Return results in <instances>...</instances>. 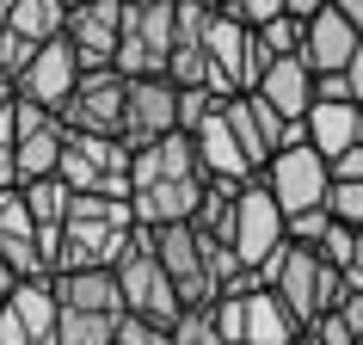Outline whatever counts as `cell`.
<instances>
[{
	"label": "cell",
	"instance_id": "obj_1",
	"mask_svg": "<svg viewBox=\"0 0 363 345\" xmlns=\"http://www.w3.org/2000/svg\"><path fill=\"white\" fill-rule=\"evenodd\" d=\"M135 234H142L135 204H123V197H74V210L62 222V271H117L123 253L135 247Z\"/></svg>",
	"mask_w": 363,
	"mask_h": 345
},
{
	"label": "cell",
	"instance_id": "obj_2",
	"mask_svg": "<svg viewBox=\"0 0 363 345\" xmlns=\"http://www.w3.org/2000/svg\"><path fill=\"white\" fill-rule=\"evenodd\" d=\"M259 278H265V290L289 308V314H296V327H302V333L320 321V314H333V308L345 302V290H351V278H345V271H333L314 247H296V241H289V247L277 253Z\"/></svg>",
	"mask_w": 363,
	"mask_h": 345
},
{
	"label": "cell",
	"instance_id": "obj_3",
	"mask_svg": "<svg viewBox=\"0 0 363 345\" xmlns=\"http://www.w3.org/2000/svg\"><path fill=\"white\" fill-rule=\"evenodd\" d=\"M172 50H179V0H123L117 75L123 80H167Z\"/></svg>",
	"mask_w": 363,
	"mask_h": 345
},
{
	"label": "cell",
	"instance_id": "obj_4",
	"mask_svg": "<svg viewBox=\"0 0 363 345\" xmlns=\"http://www.w3.org/2000/svg\"><path fill=\"white\" fill-rule=\"evenodd\" d=\"M117 284H123V308L130 314H142V321L154 327H179V314H185V296H179V284L167 278V265L154 259V247L135 234V247L123 253V265H117Z\"/></svg>",
	"mask_w": 363,
	"mask_h": 345
},
{
	"label": "cell",
	"instance_id": "obj_5",
	"mask_svg": "<svg viewBox=\"0 0 363 345\" xmlns=\"http://www.w3.org/2000/svg\"><path fill=\"white\" fill-rule=\"evenodd\" d=\"M284 247H289V216H284V204L271 197L265 179H252L247 192H240V229H234V253H240V265H247V271H265Z\"/></svg>",
	"mask_w": 363,
	"mask_h": 345
},
{
	"label": "cell",
	"instance_id": "obj_6",
	"mask_svg": "<svg viewBox=\"0 0 363 345\" xmlns=\"http://www.w3.org/2000/svg\"><path fill=\"white\" fill-rule=\"evenodd\" d=\"M265 185H271V197L284 204V216L296 222V216H308V210H326V197H333V167H326V154H314V148H284L271 160Z\"/></svg>",
	"mask_w": 363,
	"mask_h": 345
},
{
	"label": "cell",
	"instance_id": "obj_7",
	"mask_svg": "<svg viewBox=\"0 0 363 345\" xmlns=\"http://www.w3.org/2000/svg\"><path fill=\"white\" fill-rule=\"evenodd\" d=\"M123 117H130V80L111 68V75H86L80 80V93L68 99L62 124L74 136H111V142H123Z\"/></svg>",
	"mask_w": 363,
	"mask_h": 345
},
{
	"label": "cell",
	"instance_id": "obj_8",
	"mask_svg": "<svg viewBox=\"0 0 363 345\" xmlns=\"http://www.w3.org/2000/svg\"><path fill=\"white\" fill-rule=\"evenodd\" d=\"M68 43L80 50L86 75H111L123 50V0H74L68 6Z\"/></svg>",
	"mask_w": 363,
	"mask_h": 345
},
{
	"label": "cell",
	"instance_id": "obj_9",
	"mask_svg": "<svg viewBox=\"0 0 363 345\" xmlns=\"http://www.w3.org/2000/svg\"><path fill=\"white\" fill-rule=\"evenodd\" d=\"M80 80H86V62H80V50L68 38H56V43H43L38 50V62H31V75L19 80V99L25 105H43V111H68V99L80 93Z\"/></svg>",
	"mask_w": 363,
	"mask_h": 345
},
{
	"label": "cell",
	"instance_id": "obj_10",
	"mask_svg": "<svg viewBox=\"0 0 363 345\" xmlns=\"http://www.w3.org/2000/svg\"><path fill=\"white\" fill-rule=\"evenodd\" d=\"M179 136V87L172 80H130V117H123V142L135 154Z\"/></svg>",
	"mask_w": 363,
	"mask_h": 345
},
{
	"label": "cell",
	"instance_id": "obj_11",
	"mask_svg": "<svg viewBox=\"0 0 363 345\" xmlns=\"http://www.w3.org/2000/svg\"><path fill=\"white\" fill-rule=\"evenodd\" d=\"M363 38L351 31V19L339 13V0H326L320 13H314V25H308V43H302V62L314 68V75H345L351 62H357Z\"/></svg>",
	"mask_w": 363,
	"mask_h": 345
},
{
	"label": "cell",
	"instance_id": "obj_12",
	"mask_svg": "<svg viewBox=\"0 0 363 345\" xmlns=\"http://www.w3.org/2000/svg\"><path fill=\"white\" fill-rule=\"evenodd\" d=\"M185 179H210L191 136H167V142H154V148L135 154V192H154V185H185Z\"/></svg>",
	"mask_w": 363,
	"mask_h": 345
},
{
	"label": "cell",
	"instance_id": "obj_13",
	"mask_svg": "<svg viewBox=\"0 0 363 345\" xmlns=\"http://www.w3.org/2000/svg\"><path fill=\"white\" fill-rule=\"evenodd\" d=\"M50 284H56V302L74 308V314H105V321H123V314H130L117 271H62Z\"/></svg>",
	"mask_w": 363,
	"mask_h": 345
},
{
	"label": "cell",
	"instance_id": "obj_14",
	"mask_svg": "<svg viewBox=\"0 0 363 345\" xmlns=\"http://www.w3.org/2000/svg\"><path fill=\"white\" fill-rule=\"evenodd\" d=\"M357 105H314L308 111V148L326 154V167L333 160H345V154L357 148Z\"/></svg>",
	"mask_w": 363,
	"mask_h": 345
},
{
	"label": "cell",
	"instance_id": "obj_15",
	"mask_svg": "<svg viewBox=\"0 0 363 345\" xmlns=\"http://www.w3.org/2000/svg\"><path fill=\"white\" fill-rule=\"evenodd\" d=\"M247 345H302V327L271 290H252L247 296Z\"/></svg>",
	"mask_w": 363,
	"mask_h": 345
},
{
	"label": "cell",
	"instance_id": "obj_16",
	"mask_svg": "<svg viewBox=\"0 0 363 345\" xmlns=\"http://www.w3.org/2000/svg\"><path fill=\"white\" fill-rule=\"evenodd\" d=\"M68 6L74 0H13V31L43 50V43L68 38Z\"/></svg>",
	"mask_w": 363,
	"mask_h": 345
},
{
	"label": "cell",
	"instance_id": "obj_17",
	"mask_svg": "<svg viewBox=\"0 0 363 345\" xmlns=\"http://www.w3.org/2000/svg\"><path fill=\"white\" fill-rule=\"evenodd\" d=\"M222 117H228V130H234V142H240V154L252 160V172L265 179L271 160H277V148H271L265 130H259V117H252V99H228V111H222Z\"/></svg>",
	"mask_w": 363,
	"mask_h": 345
},
{
	"label": "cell",
	"instance_id": "obj_18",
	"mask_svg": "<svg viewBox=\"0 0 363 345\" xmlns=\"http://www.w3.org/2000/svg\"><path fill=\"white\" fill-rule=\"evenodd\" d=\"M25 204H31V216H38V229H62L68 222V210H74V192L62 185V179H38V185H19Z\"/></svg>",
	"mask_w": 363,
	"mask_h": 345
},
{
	"label": "cell",
	"instance_id": "obj_19",
	"mask_svg": "<svg viewBox=\"0 0 363 345\" xmlns=\"http://www.w3.org/2000/svg\"><path fill=\"white\" fill-rule=\"evenodd\" d=\"M13 241H38V216L25 192H0V247H13Z\"/></svg>",
	"mask_w": 363,
	"mask_h": 345
},
{
	"label": "cell",
	"instance_id": "obj_20",
	"mask_svg": "<svg viewBox=\"0 0 363 345\" xmlns=\"http://www.w3.org/2000/svg\"><path fill=\"white\" fill-rule=\"evenodd\" d=\"M222 13L234 25H247V31H265V25H277L289 13V0H222Z\"/></svg>",
	"mask_w": 363,
	"mask_h": 345
},
{
	"label": "cell",
	"instance_id": "obj_21",
	"mask_svg": "<svg viewBox=\"0 0 363 345\" xmlns=\"http://www.w3.org/2000/svg\"><path fill=\"white\" fill-rule=\"evenodd\" d=\"M172 345H228V339H222V327H216L210 308H185L179 327H172Z\"/></svg>",
	"mask_w": 363,
	"mask_h": 345
},
{
	"label": "cell",
	"instance_id": "obj_22",
	"mask_svg": "<svg viewBox=\"0 0 363 345\" xmlns=\"http://www.w3.org/2000/svg\"><path fill=\"white\" fill-rule=\"evenodd\" d=\"M19 136H13V111L0 117V192H19Z\"/></svg>",
	"mask_w": 363,
	"mask_h": 345
},
{
	"label": "cell",
	"instance_id": "obj_23",
	"mask_svg": "<svg viewBox=\"0 0 363 345\" xmlns=\"http://www.w3.org/2000/svg\"><path fill=\"white\" fill-rule=\"evenodd\" d=\"M210 314H216V327H222L228 345H247V296H222Z\"/></svg>",
	"mask_w": 363,
	"mask_h": 345
},
{
	"label": "cell",
	"instance_id": "obj_24",
	"mask_svg": "<svg viewBox=\"0 0 363 345\" xmlns=\"http://www.w3.org/2000/svg\"><path fill=\"white\" fill-rule=\"evenodd\" d=\"M326 210H333V222H345V229L363 234V185H333Z\"/></svg>",
	"mask_w": 363,
	"mask_h": 345
},
{
	"label": "cell",
	"instance_id": "obj_25",
	"mask_svg": "<svg viewBox=\"0 0 363 345\" xmlns=\"http://www.w3.org/2000/svg\"><path fill=\"white\" fill-rule=\"evenodd\" d=\"M326 234H333V210H308V216L289 222V241H296V247H320Z\"/></svg>",
	"mask_w": 363,
	"mask_h": 345
},
{
	"label": "cell",
	"instance_id": "obj_26",
	"mask_svg": "<svg viewBox=\"0 0 363 345\" xmlns=\"http://www.w3.org/2000/svg\"><path fill=\"white\" fill-rule=\"evenodd\" d=\"M117 345H172V333H167V327H154V321H142V314H123Z\"/></svg>",
	"mask_w": 363,
	"mask_h": 345
},
{
	"label": "cell",
	"instance_id": "obj_27",
	"mask_svg": "<svg viewBox=\"0 0 363 345\" xmlns=\"http://www.w3.org/2000/svg\"><path fill=\"white\" fill-rule=\"evenodd\" d=\"M308 339L314 345H357V333H351V327L339 321V308H333V314H320V321L308 327Z\"/></svg>",
	"mask_w": 363,
	"mask_h": 345
},
{
	"label": "cell",
	"instance_id": "obj_28",
	"mask_svg": "<svg viewBox=\"0 0 363 345\" xmlns=\"http://www.w3.org/2000/svg\"><path fill=\"white\" fill-rule=\"evenodd\" d=\"M339 321L363 339V278H351V290H345V302H339Z\"/></svg>",
	"mask_w": 363,
	"mask_h": 345
},
{
	"label": "cell",
	"instance_id": "obj_29",
	"mask_svg": "<svg viewBox=\"0 0 363 345\" xmlns=\"http://www.w3.org/2000/svg\"><path fill=\"white\" fill-rule=\"evenodd\" d=\"M333 185H363V148H351L345 160H333Z\"/></svg>",
	"mask_w": 363,
	"mask_h": 345
},
{
	"label": "cell",
	"instance_id": "obj_30",
	"mask_svg": "<svg viewBox=\"0 0 363 345\" xmlns=\"http://www.w3.org/2000/svg\"><path fill=\"white\" fill-rule=\"evenodd\" d=\"M320 105H357V99H351V80L345 75H320Z\"/></svg>",
	"mask_w": 363,
	"mask_h": 345
},
{
	"label": "cell",
	"instance_id": "obj_31",
	"mask_svg": "<svg viewBox=\"0 0 363 345\" xmlns=\"http://www.w3.org/2000/svg\"><path fill=\"white\" fill-rule=\"evenodd\" d=\"M13 290H19V271L0 259V314H6V302H13Z\"/></svg>",
	"mask_w": 363,
	"mask_h": 345
},
{
	"label": "cell",
	"instance_id": "obj_32",
	"mask_svg": "<svg viewBox=\"0 0 363 345\" xmlns=\"http://www.w3.org/2000/svg\"><path fill=\"white\" fill-rule=\"evenodd\" d=\"M339 13H345V19H351V31H357V38H363V0H339Z\"/></svg>",
	"mask_w": 363,
	"mask_h": 345
},
{
	"label": "cell",
	"instance_id": "obj_33",
	"mask_svg": "<svg viewBox=\"0 0 363 345\" xmlns=\"http://www.w3.org/2000/svg\"><path fill=\"white\" fill-rule=\"evenodd\" d=\"M13 105H19V87H13V80H6V75H0V117H6V111H13Z\"/></svg>",
	"mask_w": 363,
	"mask_h": 345
},
{
	"label": "cell",
	"instance_id": "obj_34",
	"mask_svg": "<svg viewBox=\"0 0 363 345\" xmlns=\"http://www.w3.org/2000/svg\"><path fill=\"white\" fill-rule=\"evenodd\" d=\"M302 345H314V339H308V333H302Z\"/></svg>",
	"mask_w": 363,
	"mask_h": 345
},
{
	"label": "cell",
	"instance_id": "obj_35",
	"mask_svg": "<svg viewBox=\"0 0 363 345\" xmlns=\"http://www.w3.org/2000/svg\"><path fill=\"white\" fill-rule=\"evenodd\" d=\"M357 345H363V339H357Z\"/></svg>",
	"mask_w": 363,
	"mask_h": 345
}]
</instances>
